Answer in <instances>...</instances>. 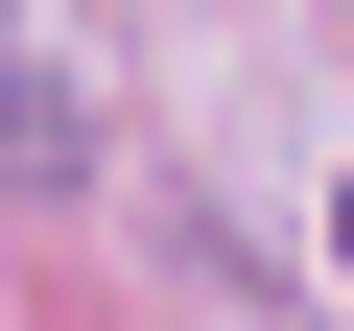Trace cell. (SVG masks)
Listing matches in <instances>:
<instances>
[{
    "label": "cell",
    "mask_w": 354,
    "mask_h": 331,
    "mask_svg": "<svg viewBox=\"0 0 354 331\" xmlns=\"http://www.w3.org/2000/svg\"><path fill=\"white\" fill-rule=\"evenodd\" d=\"M330 260H354V190H330Z\"/></svg>",
    "instance_id": "6da1fadb"
}]
</instances>
